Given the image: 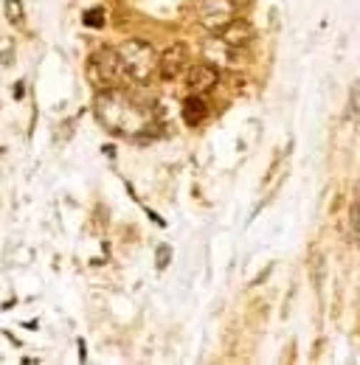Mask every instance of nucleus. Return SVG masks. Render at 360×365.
Wrapping results in <instances>:
<instances>
[{"instance_id":"1","label":"nucleus","mask_w":360,"mask_h":365,"mask_svg":"<svg viewBox=\"0 0 360 365\" xmlns=\"http://www.w3.org/2000/svg\"><path fill=\"white\" fill-rule=\"evenodd\" d=\"M124 76H130L133 82H149L158 73V53L155 48L144 40H127L116 48Z\"/></svg>"},{"instance_id":"2","label":"nucleus","mask_w":360,"mask_h":365,"mask_svg":"<svg viewBox=\"0 0 360 365\" xmlns=\"http://www.w3.org/2000/svg\"><path fill=\"white\" fill-rule=\"evenodd\" d=\"M96 115L99 121L107 127V130H116V133H127V121L135 118V107L121 96V93H101L99 101H96Z\"/></svg>"},{"instance_id":"3","label":"nucleus","mask_w":360,"mask_h":365,"mask_svg":"<svg viewBox=\"0 0 360 365\" xmlns=\"http://www.w3.org/2000/svg\"><path fill=\"white\" fill-rule=\"evenodd\" d=\"M124 76V68H121V59L113 48H101L93 53L88 65V79L99 88V91H107L113 88L119 79Z\"/></svg>"},{"instance_id":"4","label":"nucleus","mask_w":360,"mask_h":365,"mask_svg":"<svg viewBox=\"0 0 360 365\" xmlns=\"http://www.w3.org/2000/svg\"><path fill=\"white\" fill-rule=\"evenodd\" d=\"M234 11H236V6H234L231 0H200V6H197V20H200V26H203L206 31L217 34L223 26H228V23L234 20Z\"/></svg>"},{"instance_id":"5","label":"nucleus","mask_w":360,"mask_h":365,"mask_svg":"<svg viewBox=\"0 0 360 365\" xmlns=\"http://www.w3.org/2000/svg\"><path fill=\"white\" fill-rule=\"evenodd\" d=\"M186 59H189V51L186 46H169L161 56H158V73L164 76V79H178L180 73H183V68H186Z\"/></svg>"},{"instance_id":"6","label":"nucleus","mask_w":360,"mask_h":365,"mask_svg":"<svg viewBox=\"0 0 360 365\" xmlns=\"http://www.w3.org/2000/svg\"><path fill=\"white\" fill-rule=\"evenodd\" d=\"M217 37H220V43L228 48H245L251 40H254V26L251 23H245V20H231L228 26H223L220 31H217Z\"/></svg>"},{"instance_id":"7","label":"nucleus","mask_w":360,"mask_h":365,"mask_svg":"<svg viewBox=\"0 0 360 365\" xmlns=\"http://www.w3.org/2000/svg\"><path fill=\"white\" fill-rule=\"evenodd\" d=\"M217 82H220V71L211 62H200L189 73V88L194 93H211L217 88Z\"/></svg>"},{"instance_id":"8","label":"nucleus","mask_w":360,"mask_h":365,"mask_svg":"<svg viewBox=\"0 0 360 365\" xmlns=\"http://www.w3.org/2000/svg\"><path fill=\"white\" fill-rule=\"evenodd\" d=\"M203 118H206V101H203L200 96H189V98L183 101V121H186L189 127H197Z\"/></svg>"},{"instance_id":"9","label":"nucleus","mask_w":360,"mask_h":365,"mask_svg":"<svg viewBox=\"0 0 360 365\" xmlns=\"http://www.w3.org/2000/svg\"><path fill=\"white\" fill-rule=\"evenodd\" d=\"M6 20L11 26H20L23 23V3L20 0H6Z\"/></svg>"},{"instance_id":"10","label":"nucleus","mask_w":360,"mask_h":365,"mask_svg":"<svg viewBox=\"0 0 360 365\" xmlns=\"http://www.w3.org/2000/svg\"><path fill=\"white\" fill-rule=\"evenodd\" d=\"M169 262H172V247H169V245H161L158 253H155V264H158V270H166Z\"/></svg>"},{"instance_id":"11","label":"nucleus","mask_w":360,"mask_h":365,"mask_svg":"<svg viewBox=\"0 0 360 365\" xmlns=\"http://www.w3.org/2000/svg\"><path fill=\"white\" fill-rule=\"evenodd\" d=\"M85 26H90V29H101V26H104V11H101V9H90V11H85Z\"/></svg>"},{"instance_id":"12","label":"nucleus","mask_w":360,"mask_h":365,"mask_svg":"<svg viewBox=\"0 0 360 365\" xmlns=\"http://www.w3.org/2000/svg\"><path fill=\"white\" fill-rule=\"evenodd\" d=\"M349 113H352V118L358 115V88H352V96H349Z\"/></svg>"},{"instance_id":"13","label":"nucleus","mask_w":360,"mask_h":365,"mask_svg":"<svg viewBox=\"0 0 360 365\" xmlns=\"http://www.w3.org/2000/svg\"><path fill=\"white\" fill-rule=\"evenodd\" d=\"M231 3H234V6H251L254 0H231Z\"/></svg>"}]
</instances>
